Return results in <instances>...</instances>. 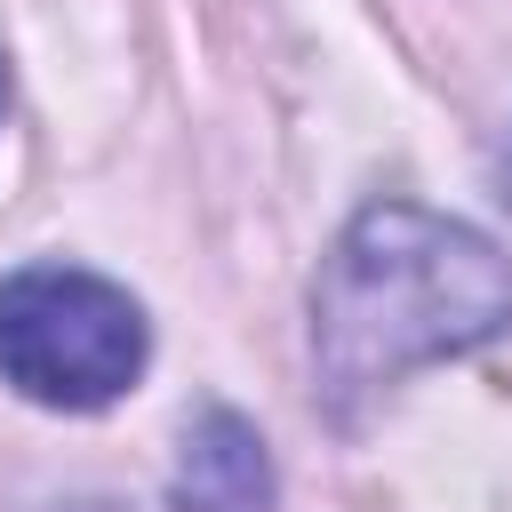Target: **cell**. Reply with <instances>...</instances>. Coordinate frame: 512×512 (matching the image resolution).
I'll use <instances>...</instances> for the list:
<instances>
[{"instance_id": "obj_1", "label": "cell", "mask_w": 512, "mask_h": 512, "mask_svg": "<svg viewBox=\"0 0 512 512\" xmlns=\"http://www.w3.org/2000/svg\"><path fill=\"white\" fill-rule=\"evenodd\" d=\"M512 320V264L488 232L384 200L368 208L312 296V344H320V392L336 416H352L368 392L400 384L424 360L472 352Z\"/></svg>"}, {"instance_id": "obj_2", "label": "cell", "mask_w": 512, "mask_h": 512, "mask_svg": "<svg viewBox=\"0 0 512 512\" xmlns=\"http://www.w3.org/2000/svg\"><path fill=\"white\" fill-rule=\"evenodd\" d=\"M144 368V312L128 288L72 272V264H32L0 280V376L40 400V408H104L136 384Z\"/></svg>"}, {"instance_id": "obj_3", "label": "cell", "mask_w": 512, "mask_h": 512, "mask_svg": "<svg viewBox=\"0 0 512 512\" xmlns=\"http://www.w3.org/2000/svg\"><path fill=\"white\" fill-rule=\"evenodd\" d=\"M176 512H272V456L248 416L208 408L176 448Z\"/></svg>"}]
</instances>
